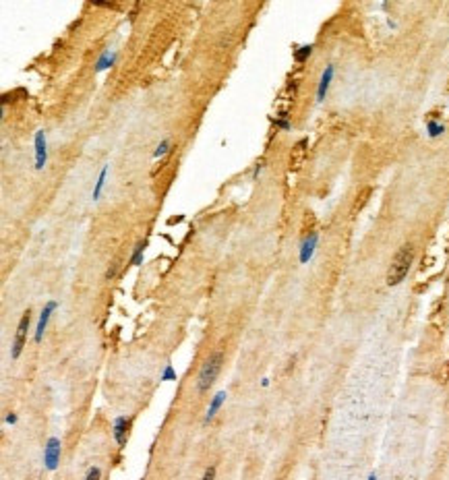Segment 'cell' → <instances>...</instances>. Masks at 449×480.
Segmentation results:
<instances>
[{
    "label": "cell",
    "mask_w": 449,
    "mask_h": 480,
    "mask_svg": "<svg viewBox=\"0 0 449 480\" xmlns=\"http://www.w3.org/2000/svg\"><path fill=\"white\" fill-rule=\"evenodd\" d=\"M412 261H414V246L410 242H406L398 248V252L391 259V265H389V271H387V286L394 288V286L402 284L404 277L408 275L410 267H412Z\"/></svg>",
    "instance_id": "1"
},
{
    "label": "cell",
    "mask_w": 449,
    "mask_h": 480,
    "mask_svg": "<svg viewBox=\"0 0 449 480\" xmlns=\"http://www.w3.org/2000/svg\"><path fill=\"white\" fill-rule=\"evenodd\" d=\"M221 364H223V356H221V352H215V354H211L207 358V362L201 366L199 371V379H197V389L199 393H205L209 391V387L215 383L219 371H221Z\"/></svg>",
    "instance_id": "2"
},
{
    "label": "cell",
    "mask_w": 449,
    "mask_h": 480,
    "mask_svg": "<svg viewBox=\"0 0 449 480\" xmlns=\"http://www.w3.org/2000/svg\"><path fill=\"white\" fill-rule=\"evenodd\" d=\"M29 323H31V310L27 308L25 313H23V317H21V321H19V325H17V333H15V340H13V358L17 360L19 356H21V352H23V346H25V342H27V333H29Z\"/></svg>",
    "instance_id": "3"
},
{
    "label": "cell",
    "mask_w": 449,
    "mask_h": 480,
    "mask_svg": "<svg viewBox=\"0 0 449 480\" xmlns=\"http://www.w3.org/2000/svg\"><path fill=\"white\" fill-rule=\"evenodd\" d=\"M58 460H60V441L56 437H50L44 449V464L48 470H56Z\"/></svg>",
    "instance_id": "4"
},
{
    "label": "cell",
    "mask_w": 449,
    "mask_h": 480,
    "mask_svg": "<svg viewBox=\"0 0 449 480\" xmlns=\"http://www.w3.org/2000/svg\"><path fill=\"white\" fill-rule=\"evenodd\" d=\"M333 75H335V67H333V65H327L325 71H323V75H321V79H319L317 102H323V100H325V95H327V91H329V85H331V81H333Z\"/></svg>",
    "instance_id": "5"
},
{
    "label": "cell",
    "mask_w": 449,
    "mask_h": 480,
    "mask_svg": "<svg viewBox=\"0 0 449 480\" xmlns=\"http://www.w3.org/2000/svg\"><path fill=\"white\" fill-rule=\"evenodd\" d=\"M56 310V302L54 300H50V302H46V306L42 308V315H40V321H38V327H36V342L40 344L42 342V337H44V331H46V325H48V321H50V315Z\"/></svg>",
    "instance_id": "6"
},
{
    "label": "cell",
    "mask_w": 449,
    "mask_h": 480,
    "mask_svg": "<svg viewBox=\"0 0 449 480\" xmlns=\"http://www.w3.org/2000/svg\"><path fill=\"white\" fill-rule=\"evenodd\" d=\"M46 159H48V149H46V135L44 131H38L36 133V168L42 170L46 166Z\"/></svg>",
    "instance_id": "7"
},
{
    "label": "cell",
    "mask_w": 449,
    "mask_h": 480,
    "mask_svg": "<svg viewBox=\"0 0 449 480\" xmlns=\"http://www.w3.org/2000/svg\"><path fill=\"white\" fill-rule=\"evenodd\" d=\"M317 232L308 234L304 240H302V246H300V263H308L313 259V255H315V246H317Z\"/></svg>",
    "instance_id": "8"
},
{
    "label": "cell",
    "mask_w": 449,
    "mask_h": 480,
    "mask_svg": "<svg viewBox=\"0 0 449 480\" xmlns=\"http://www.w3.org/2000/svg\"><path fill=\"white\" fill-rule=\"evenodd\" d=\"M126 429H128V418H126V416H120V418L114 420V439H116V443L120 447L126 443Z\"/></svg>",
    "instance_id": "9"
},
{
    "label": "cell",
    "mask_w": 449,
    "mask_h": 480,
    "mask_svg": "<svg viewBox=\"0 0 449 480\" xmlns=\"http://www.w3.org/2000/svg\"><path fill=\"white\" fill-rule=\"evenodd\" d=\"M226 402V391H219V393H215L213 396V400H211V404H209V408H207V416H205V422H211L213 420V416L217 414V410L221 408V404Z\"/></svg>",
    "instance_id": "10"
},
{
    "label": "cell",
    "mask_w": 449,
    "mask_h": 480,
    "mask_svg": "<svg viewBox=\"0 0 449 480\" xmlns=\"http://www.w3.org/2000/svg\"><path fill=\"white\" fill-rule=\"evenodd\" d=\"M427 133H429V137H439V135H443L445 133V126L437 120V118H429L427 120Z\"/></svg>",
    "instance_id": "11"
},
{
    "label": "cell",
    "mask_w": 449,
    "mask_h": 480,
    "mask_svg": "<svg viewBox=\"0 0 449 480\" xmlns=\"http://www.w3.org/2000/svg\"><path fill=\"white\" fill-rule=\"evenodd\" d=\"M106 174H108V166H104V170L100 172V178L95 182V188H93V199H98L102 195V188H104V182H106Z\"/></svg>",
    "instance_id": "12"
},
{
    "label": "cell",
    "mask_w": 449,
    "mask_h": 480,
    "mask_svg": "<svg viewBox=\"0 0 449 480\" xmlns=\"http://www.w3.org/2000/svg\"><path fill=\"white\" fill-rule=\"evenodd\" d=\"M311 52H313V46H302V48H298V52L294 54V58H296L298 62H304V60L311 56Z\"/></svg>",
    "instance_id": "13"
},
{
    "label": "cell",
    "mask_w": 449,
    "mask_h": 480,
    "mask_svg": "<svg viewBox=\"0 0 449 480\" xmlns=\"http://www.w3.org/2000/svg\"><path fill=\"white\" fill-rule=\"evenodd\" d=\"M112 60H114V58H112V56L106 52V54H104V56L98 60V67H95V71H104V69H108V67L112 65Z\"/></svg>",
    "instance_id": "14"
},
{
    "label": "cell",
    "mask_w": 449,
    "mask_h": 480,
    "mask_svg": "<svg viewBox=\"0 0 449 480\" xmlns=\"http://www.w3.org/2000/svg\"><path fill=\"white\" fill-rule=\"evenodd\" d=\"M143 250H145V242H139L137 248H135V255H133V265H141V261H143Z\"/></svg>",
    "instance_id": "15"
},
{
    "label": "cell",
    "mask_w": 449,
    "mask_h": 480,
    "mask_svg": "<svg viewBox=\"0 0 449 480\" xmlns=\"http://www.w3.org/2000/svg\"><path fill=\"white\" fill-rule=\"evenodd\" d=\"M168 149H170V141L166 139V141H162V143L157 145V149H155V153H153V155H155V157H162V155H166V153H168Z\"/></svg>",
    "instance_id": "16"
},
{
    "label": "cell",
    "mask_w": 449,
    "mask_h": 480,
    "mask_svg": "<svg viewBox=\"0 0 449 480\" xmlns=\"http://www.w3.org/2000/svg\"><path fill=\"white\" fill-rule=\"evenodd\" d=\"M102 478V470L95 466V468H89L87 470V476H85V480H100Z\"/></svg>",
    "instance_id": "17"
},
{
    "label": "cell",
    "mask_w": 449,
    "mask_h": 480,
    "mask_svg": "<svg viewBox=\"0 0 449 480\" xmlns=\"http://www.w3.org/2000/svg\"><path fill=\"white\" fill-rule=\"evenodd\" d=\"M201 480H215V466H209V468L205 470V474H203Z\"/></svg>",
    "instance_id": "18"
},
{
    "label": "cell",
    "mask_w": 449,
    "mask_h": 480,
    "mask_svg": "<svg viewBox=\"0 0 449 480\" xmlns=\"http://www.w3.org/2000/svg\"><path fill=\"white\" fill-rule=\"evenodd\" d=\"M172 377H174V371H172V366H168L164 373V379H172Z\"/></svg>",
    "instance_id": "19"
},
{
    "label": "cell",
    "mask_w": 449,
    "mask_h": 480,
    "mask_svg": "<svg viewBox=\"0 0 449 480\" xmlns=\"http://www.w3.org/2000/svg\"><path fill=\"white\" fill-rule=\"evenodd\" d=\"M7 422H9V425H15V422H17V416H15V414H9V416H7Z\"/></svg>",
    "instance_id": "20"
},
{
    "label": "cell",
    "mask_w": 449,
    "mask_h": 480,
    "mask_svg": "<svg viewBox=\"0 0 449 480\" xmlns=\"http://www.w3.org/2000/svg\"><path fill=\"white\" fill-rule=\"evenodd\" d=\"M369 480H377V476H375V474H371V476H369Z\"/></svg>",
    "instance_id": "21"
}]
</instances>
